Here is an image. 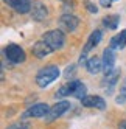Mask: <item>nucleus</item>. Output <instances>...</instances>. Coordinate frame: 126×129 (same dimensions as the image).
<instances>
[{"instance_id": "nucleus-15", "label": "nucleus", "mask_w": 126, "mask_h": 129, "mask_svg": "<svg viewBox=\"0 0 126 129\" xmlns=\"http://www.w3.org/2000/svg\"><path fill=\"white\" fill-rule=\"evenodd\" d=\"M70 90H72V95L78 100H83L86 96V86L79 81H70Z\"/></svg>"}, {"instance_id": "nucleus-21", "label": "nucleus", "mask_w": 126, "mask_h": 129, "mask_svg": "<svg viewBox=\"0 0 126 129\" xmlns=\"http://www.w3.org/2000/svg\"><path fill=\"white\" fill-rule=\"evenodd\" d=\"M84 5H86V8H87V11H89V13H95V14H97L98 8L90 2V0H84Z\"/></svg>"}, {"instance_id": "nucleus-20", "label": "nucleus", "mask_w": 126, "mask_h": 129, "mask_svg": "<svg viewBox=\"0 0 126 129\" xmlns=\"http://www.w3.org/2000/svg\"><path fill=\"white\" fill-rule=\"evenodd\" d=\"M6 129H30V124L26 121H23V120H20V121H16V123L10 124Z\"/></svg>"}, {"instance_id": "nucleus-14", "label": "nucleus", "mask_w": 126, "mask_h": 129, "mask_svg": "<svg viewBox=\"0 0 126 129\" xmlns=\"http://www.w3.org/2000/svg\"><path fill=\"white\" fill-rule=\"evenodd\" d=\"M124 45H126V30H123L118 34L114 36V38L111 39L109 47L114 48V50H121V48H124Z\"/></svg>"}, {"instance_id": "nucleus-13", "label": "nucleus", "mask_w": 126, "mask_h": 129, "mask_svg": "<svg viewBox=\"0 0 126 129\" xmlns=\"http://www.w3.org/2000/svg\"><path fill=\"white\" fill-rule=\"evenodd\" d=\"M86 69H87V72L90 73V75H97V73H100V72L103 70V61H101L100 58L93 56V58H90V59H87Z\"/></svg>"}, {"instance_id": "nucleus-18", "label": "nucleus", "mask_w": 126, "mask_h": 129, "mask_svg": "<svg viewBox=\"0 0 126 129\" xmlns=\"http://www.w3.org/2000/svg\"><path fill=\"white\" fill-rule=\"evenodd\" d=\"M115 101L118 104H123V103H126V78L123 79V82L120 84V95L115 98Z\"/></svg>"}, {"instance_id": "nucleus-7", "label": "nucleus", "mask_w": 126, "mask_h": 129, "mask_svg": "<svg viewBox=\"0 0 126 129\" xmlns=\"http://www.w3.org/2000/svg\"><path fill=\"white\" fill-rule=\"evenodd\" d=\"M31 17L36 20V22H42L47 19L48 16V11H47V6L44 5L42 2H39V0H36V2H33V6H31Z\"/></svg>"}, {"instance_id": "nucleus-17", "label": "nucleus", "mask_w": 126, "mask_h": 129, "mask_svg": "<svg viewBox=\"0 0 126 129\" xmlns=\"http://www.w3.org/2000/svg\"><path fill=\"white\" fill-rule=\"evenodd\" d=\"M118 22H120V16H117V14H111V16L103 17V23L109 30H115L118 26Z\"/></svg>"}, {"instance_id": "nucleus-9", "label": "nucleus", "mask_w": 126, "mask_h": 129, "mask_svg": "<svg viewBox=\"0 0 126 129\" xmlns=\"http://www.w3.org/2000/svg\"><path fill=\"white\" fill-rule=\"evenodd\" d=\"M81 103H83V106H86V107H93V109H100V110L106 109V101L101 96L86 95L83 100H81Z\"/></svg>"}, {"instance_id": "nucleus-11", "label": "nucleus", "mask_w": 126, "mask_h": 129, "mask_svg": "<svg viewBox=\"0 0 126 129\" xmlns=\"http://www.w3.org/2000/svg\"><path fill=\"white\" fill-rule=\"evenodd\" d=\"M31 6H33L31 0H14L13 5H11V8H13L16 13H19V14L30 13L31 11Z\"/></svg>"}, {"instance_id": "nucleus-24", "label": "nucleus", "mask_w": 126, "mask_h": 129, "mask_svg": "<svg viewBox=\"0 0 126 129\" xmlns=\"http://www.w3.org/2000/svg\"><path fill=\"white\" fill-rule=\"evenodd\" d=\"M3 2H5V3H8V6H11V5H13V2H14V0H3Z\"/></svg>"}, {"instance_id": "nucleus-5", "label": "nucleus", "mask_w": 126, "mask_h": 129, "mask_svg": "<svg viewBox=\"0 0 126 129\" xmlns=\"http://www.w3.org/2000/svg\"><path fill=\"white\" fill-rule=\"evenodd\" d=\"M48 110H50L48 104H45V103H38V104H33V106H30L28 109H26L25 112H23V115H22V118H28V117L41 118V117H45L48 114Z\"/></svg>"}, {"instance_id": "nucleus-8", "label": "nucleus", "mask_w": 126, "mask_h": 129, "mask_svg": "<svg viewBox=\"0 0 126 129\" xmlns=\"http://www.w3.org/2000/svg\"><path fill=\"white\" fill-rule=\"evenodd\" d=\"M115 53H114V48H106L103 51V72L104 75H107V73H111L115 67Z\"/></svg>"}, {"instance_id": "nucleus-10", "label": "nucleus", "mask_w": 126, "mask_h": 129, "mask_svg": "<svg viewBox=\"0 0 126 129\" xmlns=\"http://www.w3.org/2000/svg\"><path fill=\"white\" fill-rule=\"evenodd\" d=\"M53 51V48L50 47V45L45 42V41H39V42H36L34 45H33V54L36 58H39V59H42V58H45V56H48V54Z\"/></svg>"}, {"instance_id": "nucleus-22", "label": "nucleus", "mask_w": 126, "mask_h": 129, "mask_svg": "<svg viewBox=\"0 0 126 129\" xmlns=\"http://www.w3.org/2000/svg\"><path fill=\"white\" fill-rule=\"evenodd\" d=\"M112 2H114V0H100V3H101V6H104V8H109Z\"/></svg>"}, {"instance_id": "nucleus-6", "label": "nucleus", "mask_w": 126, "mask_h": 129, "mask_svg": "<svg viewBox=\"0 0 126 129\" xmlns=\"http://www.w3.org/2000/svg\"><path fill=\"white\" fill-rule=\"evenodd\" d=\"M69 109H70V103H69V101H59V103H56L55 106L50 107L48 114L45 115V120H47V121H53V120L59 118L62 114H66Z\"/></svg>"}, {"instance_id": "nucleus-4", "label": "nucleus", "mask_w": 126, "mask_h": 129, "mask_svg": "<svg viewBox=\"0 0 126 129\" xmlns=\"http://www.w3.org/2000/svg\"><path fill=\"white\" fill-rule=\"evenodd\" d=\"M78 25H79V19L73 14H64L59 19V30H62L64 33L75 31L78 28Z\"/></svg>"}, {"instance_id": "nucleus-2", "label": "nucleus", "mask_w": 126, "mask_h": 129, "mask_svg": "<svg viewBox=\"0 0 126 129\" xmlns=\"http://www.w3.org/2000/svg\"><path fill=\"white\" fill-rule=\"evenodd\" d=\"M42 39L53 48V51L61 50V48L66 45V36H64V31H62V30H51V31H47L45 34L42 36Z\"/></svg>"}, {"instance_id": "nucleus-3", "label": "nucleus", "mask_w": 126, "mask_h": 129, "mask_svg": "<svg viewBox=\"0 0 126 129\" xmlns=\"http://www.w3.org/2000/svg\"><path fill=\"white\" fill-rule=\"evenodd\" d=\"M5 56L8 58V61H11L13 64H20L25 61V51L23 48H20L16 44H10L5 48Z\"/></svg>"}, {"instance_id": "nucleus-19", "label": "nucleus", "mask_w": 126, "mask_h": 129, "mask_svg": "<svg viewBox=\"0 0 126 129\" xmlns=\"http://www.w3.org/2000/svg\"><path fill=\"white\" fill-rule=\"evenodd\" d=\"M67 95H72V90H70V84L67 82L66 86H62L58 92H56V98H62V96H67Z\"/></svg>"}, {"instance_id": "nucleus-1", "label": "nucleus", "mask_w": 126, "mask_h": 129, "mask_svg": "<svg viewBox=\"0 0 126 129\" xmlns=\"http://www.w3.org/2000/svg\"><path fill=\"white\" fill-rule=\"evenodd\" d=\"M59 76V69L56 66H47L38 72L36 75V84L39 87H47Z\"/></svg>"}, {"instance_id": "nucleus-12", "label": "nucleus", "mask_w": 126, "mask_h": 129, "mask_svg": "<svg viewBox=\"0 0 126 129\" xmlns=\"http://www.w3.org/2000/svg\"><path fill=\"white\" fill-rule=\"evenodd\" d=\"M101 38H103V33H101L100 30H95L90 36H89V39H87V42H86V45H84V48H83V53H87L89 50H92L93 47H97V45L100 44Z\"/></svg>"}, {"instance_id": "nucleus-16", "label": "nucleus", "mask_w": 126, "mask_h": 129, "mask_svg": "<svg viewBox=\"0 0 126 129\" xmlns=\"http://www.w3.org/2000/svg\"><path fill=\"white\" fill-rule=\"evenodd\" d=\"M120 78V70L118 69H114L111 73H107V75L104 76V79H103V87H112V86H115V82H117V79Z\"/></svg>"}, {"instance_id": "nucleus-23", "label": "nucleus", "mask_w": 126, "mask_h": 129, "mask_svg": "<svg viewBox=\"0 0 126 129\" xmlns=\"http://www.w3.org/2000/svg\"><path fill=\"white\" fill-rule=\"evenodd\" d=\"M118 129H126V120H124V121H121V123H120Z\"/></svg>"}, {"instance_id": "nucleus-25", "label": "nucleus", "mask_w": 126, "mask_h": 129, "mask_svg": "<svg viewBox=\"0 0 126 129\" xmlns=\"http://www.w3.org/2000/svg\"><path fill=\"white\" fill-rule=\"evenodd\" d=\"M114 2H115V0H114Z\"/></svg>"}]
</instances>
